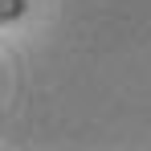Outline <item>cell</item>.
Listing matches in <instances>:
<instances>
[{
    "label": "cell",
    "instance_id": "6da1fadb",
    "mask_svg": "<svg viewBox=\"0 0 151 151\" xmlns=\"http://www.w3.org/2000/svg\"><path fill=\"white\" fill-rule=\"evenodd\" d=\"M29 8V0H0V25H12V21H21Z\"/></svg>",
    "mask_w": 151,
    "mask_h": 151
}]
</instances>
